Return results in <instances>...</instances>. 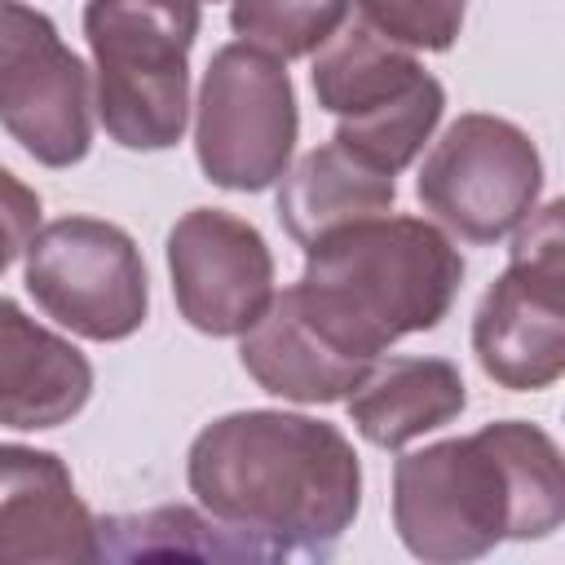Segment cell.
<instances>
[{"instance_id": "cell-1", "label": "cell", "mask_w": 565, "mask_h": 565, "mask_svg": "<svg viewBox=\"0 0 565 565\" xmlns=\"http://www.w3.org/2000/svg\"><path fill=\"white\" fill-rule=\"evenodd\" d=\"M194 499L234 534L278 556H322L362 508L349 437L309 415L234 411L212 419L185 463Z\"/></svg>"}, {"instance_id": "cell-2", "label": "cell", "mask_w": 565, "mask_h": 565, "mask_svg": "<svg viewBox=\"0 0 565 565\" xmlns=\"http://www.w3.org/2000/svg\"><path fill=\"white\" fill-rule=\"evenodd\" d=\"M561 521V450L525 419L433 441L393 468V525L419 561H477L503 539H547Z\"/></svg>"}, {"instance_id": "cell-3", "label": "cell", "mask_w": 565, "mask_h": 565, "mask_svg": "<svg viewBox=\"0 0 565 565\" xmlns=\"http://www.w3.org/2000/svg\"><path fill=\"white\" fill-rule=\"evenodd\" d=\"M459 282L463 256L433 221L380 212L309 243L291 291L340 353L375 362L402 335L433 331Z\"/></svg>"}, {"instance_id": "cell-4", "label": "cell", "mask_w": 565, "mask_h": 565, "mask_svg": "<svg viewBox=\"0 0 565 565\" xmlns=\"http://www.w3.org/2000/svg\"><path fill=\"white\" fill-rule=\"evenodd\" d=\"M93 106L124 150H168L190 119V49L199 0H88Z\"/></svg>"}, {"instance_id": "cell-5", "label": "cell", "mask_w": 565, "mask_h": 565, "mask_svg": "<svg viewBox=\"0 0 565 565\" xmlns=\"http://www.w3.org/2000/svg\"><path fill=\"white\" fill-rule=\"evenodd\" d=\"M309 79L318 106L335 115L331 141L388 177H397L424 150L446 110V93L419 66V57L371 31L358 13H349L313 53Z\"/></svg>"}, {"instance_id": "cell-6", "label": "cell", "mask_w": 565, "mask_h": 565, "mask_svg": "<svg viewBox=\"0 0 565 565\" xmlns=\"http://www.w3.org/2000/svg\"><path fill=\"white\" fill-rule=\"evenodd\" d=\"M561 203L530 212L516 230L512 260L481 296L472 353L481 371L512 388L539 393L565 371V230Z\"/></svg>"}, {"instance_id": "cell-7", "label": "cell", "mask_w": 565, "mask_h": 565, "mask_svg": "<svg viewBox=\"0 0 565 565\" xmlns=\"http://www.w3.org/2000/svg\"><path fill=\"white\" fill-rule=\"evenodd\" d=\"M296 132L300 110L287 66L243 40L216 49L194 102L203 177L221 190H265L287 172Z\"/></svg>"}, {"instance_id": "cell-8", "label": "cell", "mask_w": 565, "mask_h": 565, "mask_svg": "<svg viewBox=\"0 0 565 565\" xmlns=\"http://www.w3.org/2000/svg\"><path fill=\"white\" fill-rule=\"evenodd\" d=\"M415 190L424 212L463 243H499L534 212L543 159L525 128L472 110L433 141Z\"/></svg>"}, {"instance_id": "cell-9", "label": "cell", "mask_w": 565, "mask_h": 565, "mask_svg": "<svg viewBox=\"0 0 565 565\" xmlns=\"http://www.w3.org/2000/svg\"><path fill=\"white\" fill-rule=\"evenodd\" d=\"M26 291L84 340H128L150 309V278L137 243L97 216L49 221L26 243Z\"/></svg>"}, {"instance_id": "cell-10", "label": "cell", "mask_w": 565, "mask_h": 565, "mask_svg": "<svg viewBox=\"0 0 565 565\" xmlns=\"http://www.w3.org/2000/svg\"><path fill=\"white\" fill-rule=\"evenodd\" d=\"M93 79L57 26L0 0V128L44 168H71L93 146Z\"/></svg>"}, {"instance_id": "cell-11", "label": "cell", "mask_w": 565, "mask_h": 565, "mask_svg": "<svg viewBox=\"0 0 565 565\" xmlns=\"http://www.w3.org/2000/svg\"><path fill=\"white\" fill-rule=\"evenodd\" d=\"M168 274L181 318L203 335H243L274 296V256L260 230L225 207H190L172 225Z\"/></svg>"}, {"instance_id": "cell-12", "label": "cell", "mask_w": 565, "mask_h": 565, "mask_svg": "<svg viewBox=\"0 0 565 565\" xmlns=\"http://www.w3.org/2000/svg\"><path fill=\"white\" fill-rule=\"evenodd\" d=\"M97 521L53 450L0 446V565L97 561Z\"/></svg>"}, {"instance_id": "cell-13", "label": "cell", "mask_w": 565, "mask_h": 565, "mask_svg": "<svg viewBox=\"0 0 565 565\" xmlns=\"http://www.w3.org/2000/svg\"><path fill=\"white\" fill-rule=\"evenodd\" d=\"M93 393L88 358L0 296V424L40 433L75 419Z\"/></svg>"}, {"instance_id": "cell-14", "label": "cell", "mask_w": 565, "mask_h": 565, "mask_svg": "<svg viewBox=\"0 0 565 565\" xmlns=\"http://www.w3.org/2000/svg\"><path fill=\"white\" fill-rule=\"evenodd\" d=\"M243 371L274 397L287 402H335L349 397V388L366 375L371 362L340 353L300 309L296 291L282 287L278 296H269L265 313L243 331L238 344Z\"/></svg>"}, {"instance_id": "cell-15", "label": "cell", "mask_w": 565, "mask_h": 565, "mask_svg": "<svg viewBox=\"0 0 565 565\" xmlns=\"http://www.w3.org/2000/svg\"><path fill=\"white\" fill-rule=\"evenodd\" d=\"M463 406V375L446 358H375L349 388V419L380 450H397L450 424Z\"/></svg>"}, {"instance_id": "cell-16", "label": "cell", "mask_w": 565, "mask_h": 565, "mask_svg": "<svg viewBox=\"0 0 565 565\" xmlns=\"http://www.w3.org/2000/svg\"><path fill=\"white\" fill-rule=\"evenodd\" d=\"M393 199H397V181L388 172H375L335 141H327L282 172L278 221L300 247H309L340 225L393 212Z\"/></svg>"}, {"instance_id": "cell-17", "label": "cell", "mask_w": 565, "mask_h": 565, "mask_svg": "<svg viewBox=\"0 0 565 565\" xmlns=\"http://www.w3.org/2000/svg\"><path fill=\"white\" fill-rule=\"evenodd\" d=\"M102 556H146V552H177V556H212V561H269V552L230 525H221L212 512L194 508H150L132 516H106L97 521Z\"/></svg>"}, {"instance_id": "cell-18", "label": "cell", "mask_w": 565, "mask_h": 565, "mask_svg": "<svg viewBox=\"0 0 565 565\" xmlns=\"http://www.w3.org/2000/svg\"><path fill=\"white\" fill-rule=\"evenodd\" d=\"M344 18H349V0H234L230 4L234 35L278 62L318 53L340 31Z\"/></svg>"}, {"instance_id": "cell-19", "label": "cell", "mask_w": 565, "mask_h": 565, "mask_svg": "<svg viewBox=\"0 0 565 565\" xmlns=\"http://www.w3.org/2000/svg\"><path fill=\"white\" fill-rule=\"evenodd\" d=\"M468 0H358V18L411 53H441L459 40Z\"/></svg>"}, {"instance_id": "cell-20", "label": "cell", "mask_w": 565, "mask_h": 565, "mask_svg": "<svg viewBox=\"0 0 565 565\" xmlns=\"http://www.w3.org/2000/svg\"><path fill=\"white\" fill-rule=\"evenodd\" d=\"M40 225V194L0 163V274L26 252Z\"/></svg>"}]
</instances>
